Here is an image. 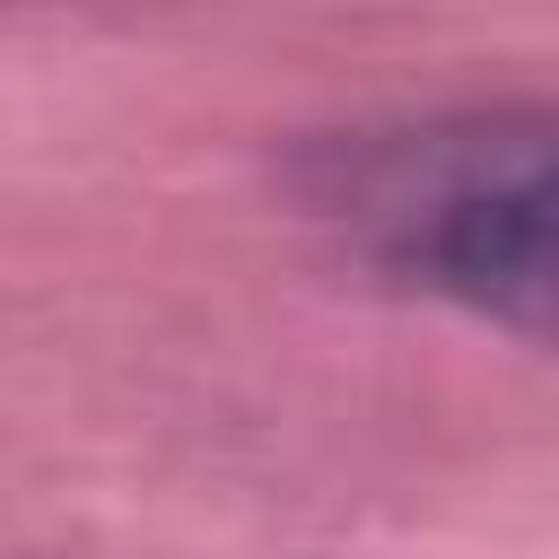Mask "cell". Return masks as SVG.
Wrapping results in <instances>:
<instances>
[{
    "label": "cell",
    "mask_w": 559,
    "mask_h": 559,
    "mask_svg": "<svg viewBox=\"0 0 559 559\" xmlns=\"http://www.w3.org/2000/svg\"><path fill=\"white\" fill-rule=\"evenodd\" d=\"M297 183L384 271L559 341V105H445L332 131Z\"/></svg>",
    "instance_id": "cell-1"
}]
</instances>
